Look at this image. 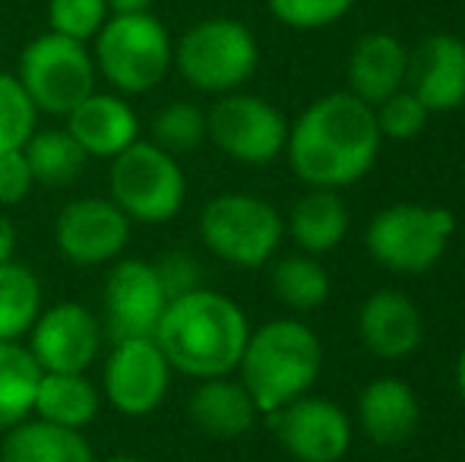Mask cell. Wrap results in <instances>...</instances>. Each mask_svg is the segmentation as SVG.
<instances>
[{
	"instance_id": "obj_24",
	"label": "cell",
	"mask_w": 465,
	"mask_h": 462,
	"mask_svg": "<svg viewBox=\"0 0 465 462\" xmlns=\"http://www.w3.org/2000/svg\"><path fill=\"white\" fill-rule=\"evenodd\" d=\"M98 408H102V393L86 374H45L42 370L35 406H32L35 418L83 431L95 421Z\"/></svg>"
},
{
	"instance_id": "obj_2",
	"label": "cell",
	"mask_w": 465,
	"mask_h": 462,
	"mask_svg": "<svg viewBox=\"0 0 465 462\" xmlns=\"http://www.w3.org/2000/svg\"><path fill=\"white\" fill-rule=\"evenodd\" d=\"M153 339L159 342L172 370L206 380L238 370L251 339V323L238 301L203 285L168 301Z\"/></svg>"
},
{
	"instance_id": "obj_19",
	"label": "cell",
	"mask_w": 465,
	"mask_h": 462,
	"mask_svg": "<svg viewBox=\"0 0 465 462\" xmlns=\"http://www.w3.org/2000/svg\"><path fill=\"white\" fill-rule=\"evenodd\" d=\"M358 425L377 447H402L421 425V402L402 377H377L358 396Z\"/></svg>"
},
{
	"instance_id": "obj_28",
	"label": "cell",
	"mask_w": 465,
	"mask_h": 462,
	"mask_svg": "<svg viewBox=\"0 0 465 462\" xmlns=\"http://www.w3.org/2000/svg\"><path fill=\"white\" fill-rule=\"evenodd\" d=\"M42 314V285L23 263H0V342H19L29 336L35 317Z\"/></svg>"
},
{
	"instance_id": "obj_7",
	"label": "cell",
	"mask_w": 465,
	"mask_h": 462,
	"mask_svg": "<svg viewBox=\"0 0 465 462\" xmlns=\"http://www.w3.org/2000/svg\"><path fill=\"white\" fill-rule=\"evenodd\" d=\"M200 238L213 257L238 270H260L276 257L285 219L263 197L219 193L200 212Z\"/></svg>"
},
{
	"instance_id": "obj_1",
	"label": "cell",
	"mask_w": 465,
	"mask_h": 462,
	"mask_svg": "<svg viewBox=\"0 0 465 462\" xmlns=\"http://www.w3.org/2000/svg\"><path fill=\"white\" fill-rule=\"evenodd\" d=\"M380 146L373 105L351 93H330L288 123L285 159L307 187L342 191L371 172Z\"/></svg>"
},
{
	"instance_id": "obj_38",
	"label": "cell",
	"mask_w": 465,
	"mask_h": 462,
	"mask_svg": "<svg viewBox=\"0 0 465 462\" xmlns=\"http://www.w3.org/2000/svg\"><path fill=\"white\" fill-rule=\"evenodd\" d=\"M456 389H460V396L465 402V349L460 351V361H456Z\"/></svg>"
},
{
	"instance_id": "obj_23",
	"label": "cell",
	"mask_w": 465,
	"mask_h": 462,
	"mask_svg": "<svg viewBox=\"0 0 465 462\" xmlns=\"http://www.w3.org/2000/svg\"><path fill=\"white\" fill-rule=\"evenodd\" d=\"M0 462H95L93 447L74 428L25 418L0 444Z\"/></svg>"
},
{
	"instance_id": "obj_18",
	"label": "cell",
	"mask_w": 465,
	"mask_h": 462,
	"mask_svg": "<svg viewBox=\"0 0 465 462\" xmlns=\"http://www.w3.org/2000/svg\"><path fill=\"white\" fill-rule=\"evenodd\" d=\"M67 133L89 159H114L140 140V117L117 93H93L67 114Z\"/></svg>"
},
{
	"instance_id": "obj_29",
	"label": "cell",
	"mask_w": 465,
	"mask_h": 462,
	"mask_svg": "<svg viewBox=\"0 0 465 462\" xmlns=\"http://www.w3.org/2000/svg\"><path fill=\"white\" fill-rule=\"evenodd\" d=\"M149 133L159 149L172 155L193 152L206 143V112L193 102H168L149 123Z\"/></svg>"
},
{
	"instance_id": "obj_12",
	"label": "cell",
	"mask_w": 465,
	"mask_h": 462,
	"mask_svg": "<svg viewBox=\"0 0 465 462\" xmlns=\"http://www.w3.org/2000/svg\"><path fill=\"white\" fill-rule=\"evenodd\" d=\"M172 387V364L155 339L111 342L104 358V399L130 418L155 412Z\"/></svg>"
},
{
	"instance_id": "obj_11",
	"label": "cell",
	"mask_w": 465,
	"mask_h": 462,
	"mask_svg": "<svg viewBox=\"0 0 465 462\" xmlns=\"http://www.w3.org/2000/svg\"><path fill=\"white\" fill-rule=\"evenodd\" d=\"M168 295L155 276L153 260L124 257L108 270L102 295V329L111 342L121 339H153Z\"/></svg>"
},
{
	"instance_id": "obj_30",
	"label": "cell",
	"mask_w": 465,
	"mask_h": 462,
	"mask_svg": "<svg viewBox=\"0 0 465 462\" xmlns=\"http://www.w3.org/2000/svg\"><path fill=\"white\" fill-rule=\"evenodd\" d=\"M35 105L19 86L16 74L0 70V152L23 149L25 140L35 133Z\"/></svg>"
},
{
	"instance_id": "obj_5",
	"label": "cell",
	"mask_w": 465,
	"mask_h": 462,
	"mask_svg": "<svg viewBox=\"0 0 465 462\" xmlns=\"http://www.w3.org/2000/svg\"><path fill=\"white\" fill-rule=\"evenodd\" d=\"M260 64V44L244 23L228 16L200 19L174 44V67L187 86L206 95L238 93Z\"/></svg>"
},
{
	"instance_id": "obj_13",
	"label": "cell",
	"mask_w": 465,
	"mask_h": 462,
	"mask_svg": "<svg viewBox=\"0 0 465 462\" xmlns=\"http://www.w3.org/2000/svg\"><path fill=\"white\" fill-rule=\"evenodd\" d=\"M104 329L89 308L61 301L42 310L29 329V351L45 374H86L102 351Z\"/></svg>"
},
{
	"instance_id": "obj_33",
	"label": "cell",
	"mask_w": 465,
	"mask_h": 462,
	"mask_svg": "<svg viewBox=\"0 0 465 462\" xmlns=\"http://www.w3.org/2000/svg\"><path fill=\"white\" fill-rule=\"evenodd\" d=\"M355 6V0H270L272 16L288 29H326L339 23Z\"/></svg>"
},
{
	"instance_id": "obj_26",
	"label": "cell",
	"mask_w": 465,
	"mask_h": 462,
	"mask_svg": "<svg viewBox=\"0 0 465 462\" xmlns=\"http://www.w3.org/2000/svg\"><path fill=\"white\" fill-rule=\"evenodd\" d=\"M23 155L29 162V172L35 184L42 187H70L86 168L89 155L80 149V143L64 130H35L25 140Z\"/></svg>"
},
{
	"instance_id": "obj_17",
	"label": "cell",
	"mask_w": 465,
	"mask_h": 462,
	"mask_svg": "<svg viewBox=\"0 0 465 462\" xmlns=\"http://www.w3.org/2000/svg\"><path fill=\"white\" fill-rule=\"evenodd\" d=\"M358 339L373 358H383V361L409 358L424 339L421 310L409 295L396 289L373 291L358 310Z\"/></svg>"
},
{
	"instance_id": "obj_40",
	"label": "cell",
	"mask_w": 465,
	"mask_h": 462,
	"mask_svg": "<svg viewBox=\"0 0 465 462\" xmlns=\"http://www.w3.org/2000/svg\"><path fill=\"white\" fill-rule=\"evenodd\" d=\"M462 172H465V162H462Z\"/></svg>"
},
{
	"instance_id": "obj_31",
	"label": "cell",
	"mask_w": 465,
	"mask_h": 462,
	"mask_svg": "<svg viewBox=\"0 0 465 462\" xmlns=\"http://www.w3.org/2000/svg\"><path fill=\"white\" fill-rule=\"evenodd\" d=\"M373 117H377V130L383 140L409 143L428 127L430 112L409 93V89H399L390 99L373 105Z\"/></svg>"
},
{
	"instance_id": "obj_32",
	"label": "cell",
	"mask_w": 465,
	"mask_h": 462,
	"mask_svg": "<svg viewBox=\"0 0 465 462\" xmlns=\"http://www.w3.org/2000/svg\"><path fill=\"white\" fill-rule=\"evenodd\" d=\"M104 0H48V25L57 35L89 42L108 19Z\"/></svg>"
},
{
	"instance_id": "obj_20",
	"label": "cell",
	"mask_w": 465,
	"mask_h": 462,
	"mask_svg": "<svg viewBox=\"0 0 465 462\" xmlns=\"http://www.w3.org/2000/svg\"><path fill=\"white\" fill-rule=\"evenodd\" d=\"M187 415L193 428L206 437L215 440H234L247 434L257 421L260 408L253 396L241 380L232 374L225 377H206L196 383V389L187 399Z\"/></svg>"
},
{
	"instance_id": "obj_9",
	"label": "cell",
	"mask_w": 465,
	"mask_h": 462,
	"mask_svg": "<svg viewBox=\"0 0 465 462\" xmlns=\"http://www.w3.org/2000/svg\"><path fill=\"white\" fill-rule=\"evenodd\" d=\"M16 80L32 99L35 112L67 117L86 95L95 93L98 74L86 42L48 29L23 48Z\"/></svg>"
},
{
	"instance_id": "obj_16",
	"label": "cell",
	"mask_w": 465,
	"mask_h": 462,
	"mask_svg": "<svg viewBox=\"0 0 465 462\" xmlns=\"http://www.w3.org/2000/svg\"><path fill=\"white\" fill-rule=\"evenodd\" d=\"M405 89L430 114L465 105V42L453 32H430L409 51Z\"/></svg>"
},
{
	"instance_id": "obj_39",
	"label": "cell",
	"mask_w": 465,
	"mask_h": 462,
	"mask_svg": "<svg viewBox=\"0 0 465 462\" xmlns=\"http://www.w3.org/2000/svg\"><path fill=\"white\" fill-rule=\"evenodd\" d=\"M104 462H149V459H143V457H130V453H121V457H108Z\"/></svg>"
},
{
	"instance_id": "obj_4",
	"label": "cell",
	"mask_w": 465,
	"mask_h": 462,
	"mask_svg": "<svg viewBox=\"0 0 465 462\" xmlns=\"http://www.w3.org/2000/svg\"><path fill=\"white\" fill-rule=\"evenodd\" d=\"M95 74L117 95H143L155 89L174 67V42L153 13L108 16L93 38Z\"/></svg>"
},
{
	"instance_id": "obj_35",
	"label": "cell",
	"mask_w": 465,
	"mask_h": 462,
	"mask_svg": "<svg viewBox=\"0 0 465 462\" xmlns=\"http://www.w3.org/2000/svg\"><path fill=\"white\" fill-rule=\"evenodd\" d=\"M32 187H35V178H32L23 149L0 152V206L23 203L32 193Z\"/></svg>"
},
{
	"instance_id": "obj_37",
	"label": "cell",
	"mask_w": 465,
	"mask_h": 462,
	"mask_svg": "<svg viewBox=\"0 0 465 462\" xmlns=\"http://www.w3.org/2000/svg\"><path fill=\"white\" fill-rule=\"evenodd\" d=\"M104 6H108L111 16H117V13H149L153 0H104Z\"/></svg>"
},
{
	"instance_id": "obj_15",
	"label": "cell",
	"mask_w": 465,
	"mask_h": 462,
	"mask_svg": "<svg viewBox=\"0 0 465 462\" xmlns=\"http://www.w3.org/2000/svg\"><path fill=\"white\" fill-rule=\"evenodd\" d=\"M130 241V219L114 200L83 197L54 219V244L74 266H102L121 257Z\"/></svg>"
},
{
	"instance_id": "obj_36",
	"label": "cell",
	"mask_w": 465,
	"mask_h": 462,
	"mask_svg": "<svg viewBox=\"0 0 465 462\" xmlns=\"http://www.w3.org/2000/svg\"><path fill=\"white\" fill-rule=\"evenodd\" d=\"M13 251H16V229H13L10 219L0 212V263L13 260Z\"/></svg>"
},
{
	"instance_id": "obj_22",
	"label": "cell",
	"mask_w": 465,
	"mask_h": 462,
	"mask_svg": "<svg viewBox=\"0 0 465 462\" xmlns=\"http://www.w3.org/2000/svg\"><path fill=\"white\" fill-rule=\"evenodd\" d=\"M285 234L298 244V251L323 257L336 251L349 234V203L339 191L311 187L294 200L285 219Z\"/></svg>"
},
{
	"instance_id": "obj_10",
	"label": "cell",
	"mask_w": 465,
	"mask_h": 462,
	"mask_svg": "<svg viewBox=\"0 0 465 462\" xmlns=\"http://www.w3.org/2000/svg\"><path fill=\"white\" fill-rule=\"evenodd\" d=\"M206 140L241 165H270L285 152L288 117L260 95L228 93L206 112Z\"/></svg>"
},
{
	"instance_id": "obj_8",
	"label": "cell",
	"mask_w": 465,
	"mask_h": 462,
	"mask_svg": "<svg viewBox=\"0 0 465 462\" xmlns=\"http://www.w3.org/2000/svg\"><path fill=\"white\" fill-rule=\"evenodd\" d=\"M111 200L130 222H172L187 200V178L178 155L159 149L153 140H136L111 159Z\"/></svg>"
},
{
	"instance_id": "obj_21",
	"label": "cell",
	"mask_w": 465,
	"mask_h": 462,
	"mask_svg": "<svg viewBox=\"0 0 465 462\" xmlns=\"http://www.w3.org/2000/svg\"><path fill=\"white\" fill-rule=\"evenodd\" d=\"M409 48L390 32H368L349 54V93L368 105H380L392 93L405 89Z\"/></svg>"
},
{
	"instance_id": "obj_6",
	"label": "cell",
	"mask_w": 465,
	"mask_h": 462,
	"mask_svg": "<svg viewBox=\"0 0 465 462\" xmlns=\"http://www.w3.org/2000/svg\"><path fill=\"white\" fill-rule=\"evenodd\" d=\"M453 231L456 216L447 206L392 203L368 222L364 247L383 270L396 276H421L443 260Z\"/></svg>"
},
{
	"instance_id": "obj_14",
	"label": "cell",
	"mask_w": 465,
	"mask_h": 462,
	"mask_svg": "<svg viewBox=\"0 0 465 462\" xmlns=\"http://www.w3.org/2000/svg\"><path fill=\"white\" fill-rule=\"evenodd\" d=\"M282 450L298 462H342L351 450V418L332 399L298 396L270 415Z\"/></svg>"
},
{
	"instance_id": "obj_25",
	"label": "cell",
	"mask_w": 465,
	"mask_h": 462,
	"mask_svg": "<svg viewBox=\"0 0 465 462\" xmlns=\"http://www.w3.org/2000/svg\"><path fill=\"white\" fill-rule=\"evenodd\" d=\"M42 368L23 342H0V431L25 421L35 406Z\"/></svg>"
},
{
	"instance_id": "obj_27",
	"label": "cell",
	"mask_w": 465,
	"mask_h": 462,
	"mask_svg": "<svg viewBox=\"0 0 465 462\" xmlns=\"http://www.w3.org/2000/svg\"><path fill=\"white\" fill-rule=\"evenodd\" d=\"M272 295L285 304L288 310H317L326 304L332 291L330 272L323 270L313 253H285L272 263L270 272Z\"/></svg>"
},
{
	"instance_id": "obj_3",
	"label": "cell",
	"mask_w": 465,
	"mask_h": 462,
	"mask_svg": "<svg viewBox=\"0 0 465 462\" xmlns=\"http://www.w3.org/2000/svg\"><path fill=\"white\" fill-rule=\"evenodd\" d=\"M238 370V380L253 396L260 415H272L298 396L311 393L323 370V346L307 323L282 317L251 329Z\"/></svg>"
},
{
	"instance_id": "obj_34",
	"label": "cell",
	"mask_w": 465,
	"mask_h": 462,
	"mask_svg": "<svg viewBox=\"0 0 465 462\" xmlns=\"http://www.w3.org/2000/svg\"><path fill=\"white\" fill-rule=\"evenodd\" d=\"M153 266L168 301L187 295V291L203 289V263L190 251H168L159 260H153Z\"/></svg>"
}]
</instances>
